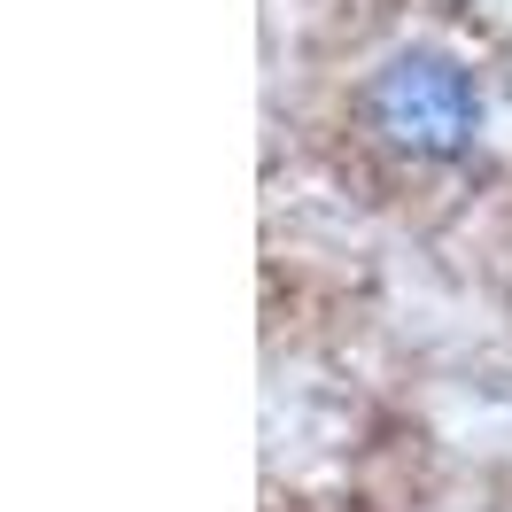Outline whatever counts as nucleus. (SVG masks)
<instances>
[{"mask_svg":"<svg viewBox=\"0 0 512 512\" xmlns=\"http://www.w3.org/2000/svg\"><path fill=\"white\" fill-rule=\"evenodd\" d=\"M365 125L396 163H450L474 148L481 132V94L450 55H404L373 78L365 94Z\"/></svg>","mask_w":512,"mask_h":512,"instance_id":"obj_1","label":"nucleus"}]
</instances>
